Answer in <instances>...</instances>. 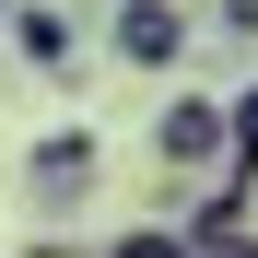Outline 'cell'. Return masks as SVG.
<instances>
[{"mask_svg": "<svg viewBox=\"0 0 258 258\" xmlns=\"http://www.w3.org/2000/svg\"><path fill=\"white\" fill-rule=\"evenodd\" d=\"M153 164H164V188H223L246 141H235V94H164L153 117Z\"/></svg>", "mask_w": 258, "mask_h": 258, "instance_id": "cell-1", "label": "cell"}, {"mask_svg": "<svg viewBox=\"0 0 258 258\" xmlns=\"http://www.w3.org/2000/svg\"><path fill=\"white\" fill-rule=\"evenodd\" d=\"M94 188H106V141H94V129H47V141L24 153V200L47 211V223H71Z\"/></svg>", "mask_w": 258, "mask_h": 258, "instance_id": "cell-2", "label": "cell"}, {"mask_svg": "<svg viewBox=\"0 0 258 258\" xmlns=\"http://www.w3.org/2000/svg\"><path fill=\"white\" fill-rule=\"evenodd\" d=\"M188 35H200L188 0H106V59L117 71H176Z\"/></svg>", "mask_w": 258, "mask_h": 258, "instance_id": "cell-3", "label": "cell"}, {"mask_svg": "<svg viewBox=\"0 0 258 258\" xmlns=\"http://www.w3.org/2000/svg\"><path fill=\"white\" fill-rule=\"evenodd\" d=\"M71 47H82V35H71L59 0H12V59L24 71H71Z\"/></svg>", "mask_w": 258, "mask_h": 258, "instance_id": "cell-4", "label": "cell"}, {"mask_svg": "<svg viewBox=\"0 0 258 258\" xmlns=\"http://www.w3.org/2000/svg\"><path fill=\"white\" fill-rule=\"evenodd\" d=\"M106 258H200V235L164 211V223H129V235H106Z\"/></svg>", "mask_w": 258, "mask_h": 258, "instance_id": "cell-5", "label": "cell"}, {"mask_svg": "<svg viewBox=\"0 0 258 258\" xmlns=\"http://www.w3.org/2000/svg\"><path fill=\"white\" fill-rule=\"evenodd\" d=\"M235 141L258 153V82H235Z\"/></svg>", "mask_w": 258, "mask_h": 258, "instance_id": "cell-6", "label": "cell"}, {"mask_svg": "<svg viewBox=\"0 0 258 258\" xmlns=\"http://www.w3.org/2000/svg\"><path fill=\"white\" fill-rule=\"evenodd\" d=\"M211 24H223V35H258V0H223Z\"/></svg>", "mask_w": 258, "mask_h": 258, "instance_id": "cell-7", "label": "cell"}, {"mask_svg": "<svg viewBox=\"0 0 258 258\" xmlns=\"http://www.w3.org/2000/svg\"><path fill=\"white\" fill-rule=\"evenodd\" d=\"M24 258H106V246H71V235H35Z\"/></svg>", "mask_w": 258, "mask_h": 258, "instance_id": "cell-8", "label": "cell"}, {"mask_svg": "<svg viewBox=\"0 0 258 258\" xmlns=\"http://www.w3.org/2000/svg\"><path fill=\"white\" fill-rule=\"evenodd\" d=\"M0 24H12V0H0Z\"/></svg>", "mask_w": 258, "mask_h": 258, "instance_id": "cell-9", "label": "cell"}, {"mask_svg": "<svg viewBox=\"0 0 258 258\" xmlns=\"http://www.w3.org/2000/svg\"><path fill=\"white\" fill-rule=\"evenodd\" d=\"M223 258H235V246H223Z\"/></svg>", "mask_w": 258, "mask_h": 258, "instance_id": "cell-10", "label": "cell"}]
</instances>
